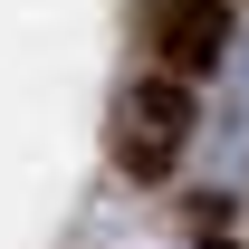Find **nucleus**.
I'll return each mask as SVG.
<instances>
[{
	"instance_id": "f257e3e1",
	"label": "nucleus",
	"mask_w": 249,
	"mask_h": 249,
	"mask_svg": "<svg viewBox=\"0 0 249 249\" xmlns=\"http://www.w3.org/2000/svg\"><path fill=\"white\" fill-rule=\"evenodd\" d=\"M115 163L134 173V182H163L173 163H182L192 144V87H173V77H134V87L115 96Z\"/></svg>"
},
{
	"instance_id": "f03ea898",
	"label": "nucleus",
	"mask_w": 249,
	"mask_h": 249,
	"mask_svg": "<svg viewBox=\"0 0 249 249\" xmlns=\"http://www.w3.org/2000/svg\"><path fill=\"white\" fill-rule=\"evenodd\" d=\"M144 38H154L163 77H173V87H192V77L230 67L240 19H230V0H154V10H144Z\"/></svg>"
},
{
	"instance_id": "7ed1b4c3",
	"label": "nucleus",
	"mask_w": 249,
	"mask_h": 249,
	"mask_svg": "<svg viewBox=\"0 0 249 249\" xmlns=\"http://www.w3.org/2000/svg\"><path fill=\"white\" fill-rule=\"evenodd\" d=\"M230 106H240V115H249V29L230 38Z\"/></svg>"
}]
</instances>
